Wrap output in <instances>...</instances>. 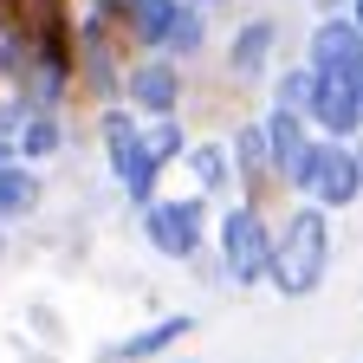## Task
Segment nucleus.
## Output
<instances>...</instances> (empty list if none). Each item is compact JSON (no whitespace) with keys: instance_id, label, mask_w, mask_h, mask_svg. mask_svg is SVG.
<instances>
[{"instance_id":"5701e85b","label":"nucleus","mask_w":363,"mask_h":363,"mask_svg":"<svg viewBox=\"0 0 363 363\" xmlns=\"http://www.w3.org/2000/svg\"><path fill=\"white\" fill-rule=\"evenodd\" d=\"M350 20H357V26H363V0H350Z\"/></svg>"},{"instance_id":"f8f14e48","label":"nucleus","mask_w":363,"mask_h":363,"mask_svg":"<svg viewBox=\"0 0 363 363\" xmlns=\"http://www.w3.org/2000/svg\"><path fill=\"white\" fill-rule=\"evenodd\" d=\"M195 331V311H169V318H156V325H143V331H130V337H117L98 363H162L182 337Z\"/></svg>"},{"instance_id":"423d86ee","label":"nucleus","mask_w":363,"mask_h":363,"mask_svg":"<svg viewBox=\"0 0 363 363\" xmlns=\"http://www.w3.org/2000/svg\"><path fill=\"white\" fill-rule=\"evenodd\" d=\"M123 104L136 117H182V104H189V65L169 59V52L130 59V72H123Z\"/></svg>"},{"instance_id":"393cba45","label":"nucleus","mask_w":363,"mask_h":363,"mask_svg":"<svg viewBox=\"0 0 363 363\" xmlns=\"http://www.w3.org/2000/svg\"><path fill=\"white\" fill-rule=\"evenodd\" d=\"M0 259H7V220H0Z\"/></svg>"},{"instance_id":"0eeeda50","label":"nucleus","mask_w":363,"mask_h":363,"mask_svg":"<svg viewBox=\"0 0 363 363\" xmlns=\"http://www.w3.org/2000/svg\"><path fill=\"white\" fill-rule=\"evenodd\" d=\"M220 72L234 78V84H259L279 72V20L272 13H253L234 26V39H227V52H220Z\"/></svg>"},{"instance_id":"f3484780","label":"nucleus","mask_w":363,"mask_h":363,"mask_svg":"<svg viewBox=\"0 0 363 363\" xmlns=\"http://www.w3.org/2000/svg\"><path fill=\"white\" fill-rule=\"evenodd\" d=\"M189 175H195V189L201 195H227L234 189V150L220 143V136H201V143H189Z\"/></svg>"},{"instance_id":"4468645a","label":"nucleus","mask_w":363,"mask_h":363,"mask_svg":"<svg viewBox=\"0 0 363 363\" xmlns=\"http://www.w3.org/2000/svg\"><path fill=\"white\" fill-rule=\"evenodd\" d=\"M208 45H214V7H201V0H182V13H175V26H169V39H162V52L182 59V65H195Z\"/></svg>"},{"instance_id":"dca6fc26","label":"nucleus","mask_w":363,"mask_h":363,"mask_svg":"<svg viewBox=\"0 0 363 363\" xmlns=\"http://www.w3.org/2000/svg\"><path fill=\"white\" fill-rule=\"evenodd\" d=\"M45 201V182H39V162H7L0 169V220H33Z\"/></svg>"},{"instance_id":"20e7f679","label":"nucleus","mask_w":363,"mask_h":363,"mask_svg":"<svg viewBox=\"0 0 363 363\" xmlns=\"http://www.w3.org/2000/svg\"><path fill=\"white\" fill-rule=\"evenodd\" d=\"M123 20L117 13H98V7H84L78 13V91H84V98L91 104H117L123 98Z\"/></svg>"},{"instance_id":"a878e982","label":"nucleus","mask_w":363,"mask_h":363,"mask_svg":"<svg viewBox=\"0 0 363 363\" xmlns=\"http://www.w3.org/2000/svg\"><path fill=\"white\" fill-rule=\"evenodd\" d=\"M201 7H214V13H220V7H234V0H201Z\"/></svg>"},{"instance_id":"bb28decb","label":"nucleus","mask_w":363,"mask_h":363,"mask_svg":"<svg viewBox=\"0 0 363 363\" xmlns=\"http://www.w3.org/2000/svg\"><path fill=\"white\" fill-rule=\"evenodd\" d=\"M357 162H363V136H357Z\"/></svg>"},{"instance_id":"6e6552de","label":"nucleus","mask_w":363,"mask_h":363,"mask_svg":"<svg viewBox=\"0 0 363 363\" xmlns=\"http://www.w3.org/2000/svg\"><path fill=\"white\" fill-rule=\"evenodd\" d=\"M311 201H325L331 214L363 201V162L357 143H337V136H318V169H311Z\"/></svg>"},{"instance_id":"9d476101","label":"nucleus","mask_w":363,"mask_h":363,"mask_svg":"<svg viewBox=\"0 0 363 363\" xmlns=\"http://www.w3.org/2000/svg\"><path fill=\"white\" fill-rule=\"evenodd\" d=\"M305 65H311V72H344V78L363 65V26L350 20V7L318 13V26H311V39H305Z\"/></svg>"},{"instance_id":"7ed1b4c3","label":"nucleus","mask_w":363,"mask_h":363,"mask_svg":"<svg viewBox=\"0 0 363 363\" xmlns=\"http://www.w3.org/2000/svg\"><path fill=\"white\" fill-rule=\"evenodd\" d=\"M143 214V240L156 247V259H175V266H189L201 259L208 234H214V195H156L150 208H136Z\"/></svg>"},{"instance_id":"39448f33","label":"nucleus","mask_w":363,"mask_h":363,"mask_svg":"<svg viewBox=\"0 0 363 363\" xmlns=\"http://www.w3.org/2000/svg\"><path fill=\"white\" fill-rule=\"evenodd\" d=\"M266 143H272V175H279L286 195H311V169H318V130L305 111L266 104Z\"/></svg>"},{"instance_id":"4be33fe9","label":"nucleus","mask_w":363,"mask_h":363,"mask_svg":"<svg viewBox=\"0 0 363 363\" xmlns=\"http://www.w3.org/2000/svg\"><path fill=\"white\" fill-rule=\"evenodd\" d=\"M337 7H350V0H311V13H337Z\"/></svg>"},{"instance_id":"9b49d317","label":"nucleus","mask_w":363,"mask_h":363,"mask_svg":"<svg viewBox=\"0 0 363 363\" xmlns=\"http://www.w3.org/2000/svg\"><path fill=\"white\" fill-rule=\"evenodd\" d=\"M98 143H104V169H111V182L123 189V182L136 175V162H143V117H136L123 98L104 104V111H98Z\"/></svg>"},{"instance_id":"f257e3e1","label":"nucleus","mask_w":363,"mask_h":363,"mask_svg":"<svg viewBox=\"0 0 363 363\" xmlns=\"http://www.w3.org/2000/svg\"><path fill=\"white\" fill-rule=\"evenodd\" d=\"M331 208L325 201H311L298 195L279 220V240H272V272H266V286L279 292V298H311L318 286L331 279Z\"/></svg>"},{"instance_id":"ddd939ff","label":"nucleus","mask_w":363,"mask_h":363,"mask_svg":"<svg viewBox=\"0 0 363 363\" xmlns=\"http://www.w3.org/2000/svg\"><path fill=\"white\" fill-rule=\"evenodd\" d=\"M227 150H234V182H240V195L266 201L272 189H279V175H272V143H266V123H259V117L240 123Z\"/></svg>"},{"instance_id":"6ab92c4d","label":"nucleus","mask_w":363,"mask_h":363,"mask_svg":"<svg viewBox=\"0 0 363 363\" xmlns=\"http://www.w3.org/2000/svg\"><path fill=\"white\" fill-rule=\"evenodd\" d=\"M311 84H318V72H311L305 59L279 65V72H272V104H286V111H311Z\"/></svg>"},{"instance_id":"412c9836","label":"nucleus","mask_w":363,"mask_h":363,"mask_svg":"<svg viewBox=\"0 0 363 363\" xmlns=\"http://www.w3.org/2000/svg\"><path fill=\"white\" fill-rule=\"evenodd\" d=\"M84 7H98V13H117V20H123V7H130V0H84Z\"/></svg>"},{"instance_id":"aec40b11","label":"nucleus","mask_w":363,"mask_h":363,"mask_svg":"<svg viewBox=\"0 0 363 363\" xmlns=\"http://www.w3.org/2000/svg\"><path fill=\"white\" fill-rule=\"evenodd\" d=\"M20 123H26V104L20 98H0V136H20Z\"/></svg>"},{"instance_id":"cd10ccee","label":"nucleus","mask_w":363,"mask_h":363,"mask_svg":"<svg viewBox=\"0 0 363 363\" xmlns=\"http://www.w3.org/2000/svg\"><path fill=\"white\" fill-rule=\"evenodd\" d=\"M162 363H169V357H162ZM182 363H201V357H182Z\"/></svg>"},{"instance_id":"a211bd4d","label":"nucleus","mask_w":363,"mask_h":363,"mask_svg":"<svg viewBox=\"0 0 363 363\" xmlns=\"http://www.w3.org/2000/svg\"><path fill=\"white\" fill-rule=\"evenodd\" d=\"M65 117L59 111H26V123H20V156L26 162H52L59 150H65Z\"/></svg>"},{"instance_id":"f03ea898","label":"nucleus","mask_w":363,"mask_h":363,"mask_svg":"<svg viewBox=\"0 0 363 363\" xmlns=\"http://www.w3.org/2000/svg\"><path fill=\"white\" fill-rule=\"evenodd\" d=\"M272 240H279V220L266 214V201L240 195L234 208H220V220H214L220 279L234 286V292H253V286H266V272H272Z\"/></svg>"},{"instance_id":"2eb2a0df","label":"nucleus","mask_w":363,"mask_h":363,"mask_svg":"<svg viewBox=\"0 0 363 363\" xmlns=\"http://www.w3.org/2000/svg\"><path fill=\"white\" fill-rule=\"evenodd\" d=\"M175 13H182V0H130L123 7V39L136 45V52H162Z\"/></svg>"},{"instance_id":"1a4fd4ad","label":"nucleus","mask_w":363,"mask_h":363,"mask_svg":"<svg viewBox=\"0 0 363 363\" xmlns=\"http://www.w3.org/2000/svg\"><path fill=\"white\" fill-rule=\"evenodd\" d=\"M305 117H311L318 136H337V143H357V136H363V98H357V84L344 72H318Z\"/></svg>"},{"instance_id":"b1692460","label":"nucleus","mask_w":363,"mask_h":363,"mask_svg":"<svg viewBox=\"0 0 363 363\" xmlns=\"http://www.w3.org/2000/svg\"><path fill=\"white\" fill-rule=\"evenodd\" d=\"M350 84H357V98H363V65H357V72H350Z\"/></svg>"}]
</instances>
